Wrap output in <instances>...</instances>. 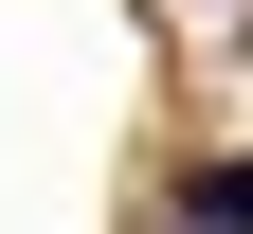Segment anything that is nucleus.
I'll return each instance as SVG.
<instances>
[{
	"label": "nucleus",
	"instance_id": "obj_1",
	"mask_svg": "<svg viewBox=\"0 0 253 234\" xmlns=\"http://www.w3.org/2000/svg\"><path fill=\"white\" fill-rule=\"evenodd\" d=\"M181 216H199V234H253V144L235 162H181Z\"/></svg>",
	"mask_w": 253,
	"mask_h": 234
},
{
	"label": "nucleus",
	"instance_id": "obj_2",
	"mask_svg": "<svg viewBox=\"0 0 253 234\" xmlns=\"http://www.w3.org/2000/svg\"><path fill=\"white\" fill-rule=\"evenodd\" d=\"M181 234H199V216H181Z\"/></svg>",
	"mask_w": 253,
	"mask_h": 234
}]
</instances>
